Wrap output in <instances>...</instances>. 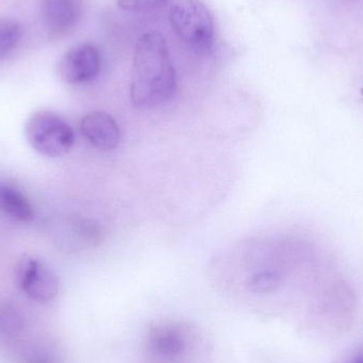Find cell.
I'll list each match as a JSON object with an SVG mask.
<instances>
[{
	"label": "cell",
	"mask_w": 363,
	"mask_h": 363,
	"mask_svg": "<svg viewBox=\"0 0 363 363\" xmlns=\"http://www.w3.org/2000/svg\"><path fill=\"white\" fill-rule=\"evenodd\" d=\"M176 91V69L165 38L159 32L145 34L134 53L132 104L143 110L157 108L172 100Z\"/></svg>",
	"instance_id": "obj_1"
},
{
	"label": "cell",
	"mask_w": 363,
	"mask_h": 363,
	"mask_svg": "<svg viewBox=\"0 0 363 363\" xmlns=\"http://www.w3.org/2000/svg\"><path fill=\"white\" fill-rule=\"evenodd\" d=\"M206 341L186 322L166 321L147 333L140 363H211Z\"/></svg>",
	"instance_id": "obj_2"
},
{
	"label": "cell",
	"mask_w": 363,
	"mask_h": 363,
	"mask_svg": "<svg viewBox=\"0 0 363 363\" xmlns=\"http://www.w3.org/2000/svg\"><path fill=\"white\" fill-rule=\"evenodd\" d=\"M170 23L179 38L192 50L208 55L215 43V25L208 9L200 0H181L170 11Z\"/></svg>",
	"instance_id": "obj_3"
},
{
	"label": "cell",
	"mask_w": 363,
	"mask_h": 363,
	"mask_svg": "<svg viewBox=\"0 0 363 363\" xmlns=\"http://www.w3.org/2000/svg\"><path fill=\"white\" fill-rule=\"evenodd\" d=\"M28 144L43 157H62L74 146V134L70 125L50 111H36L26 121Z\"/></svg>",
	"instance_id": "obj_4"
},
{
	"label": "cell",
	"mask_w": 363,
	"mask_h": 363,
	"mask_svg": "<svg viewBox=\"0 0 363 363\" xmlns=\"http://www.w3.org/2000/svg\"><path fill=\"white\" fill-rule=\"evenodd\" d=\"M16 283L21 291L38 303H49L59 294L55 271L40 258L25 256L16 267Z\"/></svg>",
	"instance_id": "obj_5"
},
{
	"label": "cell",
	"mask_w": 363,
	"mask_h": 363,
	"mask_svg": "<svg viewBox=\"0 0 363 363\" xmlns=\"http://www.w3.org/2000/svg\"><path fill=\"white\" fill-rule=\"evenodd\" d=\"M101 59L91 45L76 47L66 52L59 62L57 72L62 80L69 84L91 82L99 74Z\"/></svg>",
	"instance_id": "obj_6"
},
{
	"label": "cell",
	"mask_w": 363,
	"mask_h": 363,
	"mask_svg": "<svg viewBox=\"0 0 363 363\" xmlns=\"http://www.w3.org/2000/svg\"><path fill=\"white\" fill-rule=\"evenodd\" d=\"M81 132L95 148L102 151L115 150L121 144L118 123L108 113L91 112L81 121Z\"/></svg>",
	"instance_id": "obj_7"
},
{
	"label": "cell",
	"mask_w": 363,
	"mask_h": 363,
	"mask_svg": "<svg viewBox=\"0 0 363 363\" xmlns=\"http://www.w3.org/2000/svg\"><path fill=\"white\" fill-rule=\"evenodd\" d=\"M79 0H40L43 23L51 34L62 35L72 31L80 18Z\"/></svg>",
	"instance_id": "obj_8"
},
{
	"label": "cell",
	"mask_w": 363,
	"mask_h": 363,
	"mask_svg": "<svg viewBox=\"0 0 363 363\" xmlns=\"http://www.w3.org/2000/svg\"><path fill=\"white\" fill-rule=\"evenodd\" d=\"M0 213L18 222H29L34 215L25 194L12 184L4 181H0Z\"/></svg>",
	"instance_id": "obj_9"
},
{
	"label": "cell",
	"mask_w": 363,
	"mask_h": 363,
	"mask_svg": "<svg viewBox=\"0 0 363 363\" xmlns=\"http://www.w3.org/2000/svg\"><path fill=\"white\" fill-rule=\"evenodd\" d=\"M26 317L21 308L11 303H0V339H14L23 332Z\"/></svg>",
	"instance_id": "obj_10"
},
{
	"label": "cell",
	"mask_w": 363,
	"mask_h": 363,
	"mask_svg": "<svg viewBox=\"0 0 363 363\" xmlns=\"http://www.w3.org/2000/svg\"><path fill=\"white\" fill-rule=\"evenodd\" d=\"M23 28L12 19H0V60L8 57L21 42Z\"/></svg>",
	"instance_id": "obj_11"
},
{
	"label": "cell",
	"mask_w": 363,
	"mask_h": 363,
	"mask_svg": "<svg viewBox=\"0 0 363 363\" xmlns=\"http://www.w3.org/2000/svg\"><path fill=\"white\" fill-rule=\"evenodd\" d=\"M281 284V277L274 271L262 270L254 273L247 279V289L254 294H267L275 291Z\"/></svg>",
	"instance_id": "obj_12"
},
{
	"label": "cell",
	"mask_w": 363,
	"mask_h": 363,
	"mask_svg": "<svg viewBox=\"0 0 363 363\" xmlns=\"http://www.w3.org/2000/svg\"><path fill=\"white\" fill-rule=\"evenodd\" d=\"M51 347H31L26 353V363H60V356Z\"/></svg>",
	"instance_id": "obj_13"
},
{
	"label": "cell",
	"mask_w": 363,
	"mask_h": 363,
	"mask_svg": "<svg viewBox=\"0 0 363 363\" xmlns=\"http://www.w3.org/2000/svg\"><path fill=\"white\" fill-rule=\"evenodd\" d=\"M168 0H116L117 6L125 11L140 12L163 6Z\"/></svg>",
	"instance_id": "obj_14"
},
{
	"label": "cell",
	"mask_w": 363,
	"mask_h": 363,
	"mask_svg": "<svg viewBox=\"0 0 363 363\" xmlns=\"http://www.w3.org/2000/svg\"><path fill=\"white\" fill-rule=\"evenodd\" d=\"M349 363H363V353L358 354V355L355 356Z\"/></svg>",
	"instance_id": "obj_15"
}]
</instances>
